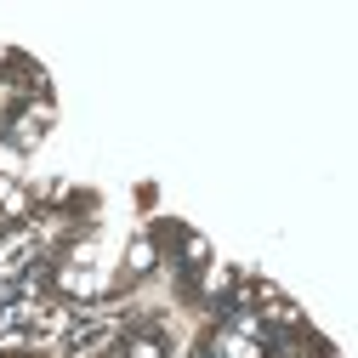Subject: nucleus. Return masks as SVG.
<instances>
[{
	"mask_svg": "<svg viewBox=\"0 0 358 358\" xmlns=\"http://www.w3.org/2000/svg\"><path fill=\"white\" fill-rule=\"evenodd\" d=\"M97 358H176V347H171V324L154 319V313H137V319H125V324L103 341Z\"/></svg>",
	"mask_w": 358,
	"mask_h": 358,
	"instance_id": "obj_3",
	"label": "nucleus"
},
{
	"mask_svg": "<svg viewBox=\"0 0 358 358\" xmlns=\"http://www.w3.org/2000/svg\"><path fill=\"white\" fill-rule=\"evenodd\" d=\"M307 336V319L279 290H267L262 279H234V296L216 307L188 358H290V347Z\"/></svg>",
	"mask_w": 358,
	"mask_h": 358,
	"instance_id": "obj_1",
	"label": "nucleus"
},
{
	"mask_svg": "<svg viewBox=\"0 0 358 358\" xmlns=\"http://www.w3.org/2000/svg\"><path fill=\"white\" fill-rule=\"evenodd\" d=\"M34 74H40V69H34L23 52H6V46H0V108H6V97L17 92L23 80H34Z\"/></svg>",
	"mask_w": 358,
	"mask_h": 358,
	"instance_id": "obj_4",
	"label": "nucleus"
},
{
	"mask_svg": "<svg viewBox=\"0 0 358 358\" xmlns=\"http://www.w3.org/2000/svg\"><path fill=\"white\" fill-rule=\"evenodd\" d=\"M57 120V97L46 74L23 80L17 92L6 97V108H0V245H6L29 210H34V182H29V165L40 154V143H46V131Z\"/></svg>",
	"mask_w": 358,
	"mask_h": 358,
	"instance_id": "obj_2",
	"label": "nucleus"
},
{
	"mask_svg": "<svg viewBox=\"0 0 358 358\" xmlns=\"http://www.w3.org/2000/svg\"><path fill=\"white\" fill-rule=\"evenodd\" d=\"M0 358H52V352H40V347H0Z\"/></svg>",
	"mask_w": 358,
	"mask_h": 358,
	"instance_id": "obj_5",
	"label": "nucleus"
}]
</instances>
